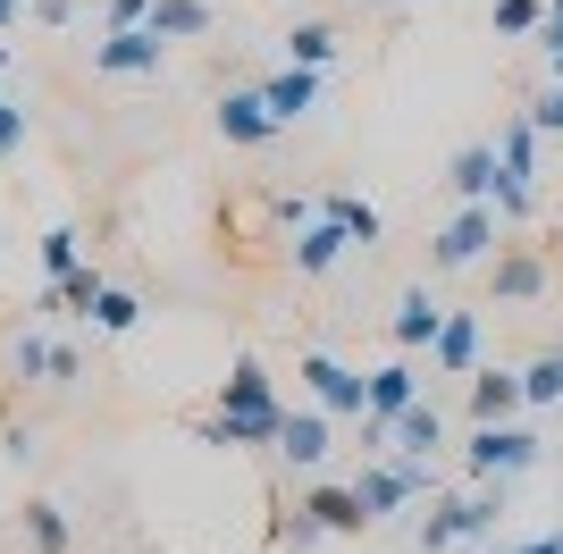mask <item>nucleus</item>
I'll list each match as a JSON object with an SVG mask.
<instances>
[{
    "instance_id": "f257e3e1",
    "label": "nucleus",
    "mask_w": 563,
    "mask_h": 554,
    "mask_svg": "<svg viewBox=\"0 0 563 554\" xmlns=\"http://www.w3.org/2000/svg\"><path fill=\"white\" fill-rule=\"evenodd\" d=\"M353 496H362V512H371V521H387V512H404V505H412V496H429V454L362 462V479H353Z\"/></svg>"
},
{
    "instance_id": "f03ea898",
    "label": "nucleus",
    "mask_w": 563,
    "mask_h": 554,
    "mask_svg": "<svg viewBox=\"0 0 563 554\" xmlns=\"http://www.w3.org/2000/svg\"><path fill=\"white\" fill-rule=\"evenodd\" d=\"M295 378L311 387V403H320L329 420H362V412H371V369H345L336 353H303Z\"/></svg>"
},
{
    "instance_id": "7ed1b4c3",
    "label": "nucleus",
    "mask_w": 563,
    "mask_h": 554,
    "mask_svg": "<svg viewBox=\"0 0 563 554\" xmlns=\"http://www.w3.org/2000/svg\"><path fill=\"white\" fill-rule=\"evenodd\" d=\"M496 512H505L496 487H479V496H446V505L421 521V554H446V546H463V538H488Z\"/></svg>"
},
{
    "instance_id": "20e7f679",
    "label": "nucleus",
    "mask_w": 563,
    "mask_h": 554,
    "mask_svg": "<svg viewBox=\"0 0 563 554\" xmlns=\"http://www.w3.org/2000/svg\"><path fill=\"white\" fill-rule=\"evenodd\" d=\"M463 462H471V479H514V470H530V462H539V437H530V429H514V420H479V429H471V445H463Z\"/></svg>"
},
{
    "instance_id": "39448f33",
    "label": "nucleus",
    "mask_w": 563,
    "mask_h": 554,
    "mask_svg": "<svg viewBox=\"0 0 563 554\" xmlns=\"http://www.w3.org/2000/svg\"><path fill=\"white\" fill-rule=\"evenodd\" d=\"M488 253H496V202H463L446 228H438V244H429L438 269H471V261H488Z\"/></svg>"
},
{
    "instance_id": "423d86ee",
    "label": "nucleus",
    "mask_w": 563,
    "mask_h": 554,
    "mask_svg": "<svg viewBox=\"0 0 563 554\" xmlns=\"http://www.w3.org/2000/svg\"><path fill=\"white\" fill-rule=\"evenodd\" d=\"M421 403V369L412 362H387V369H371V412H362V437L371 445H387V429H396L404 412Z\"/></svg>"
},
{
    "instance_id": "0eeeda50",
    "label": "nucleus",
    "mask_w": 563,
    "mask_h": 554,
    "mask_svg": "<svg viewBox=\"0 0 563 554\" xmlns=\"http://www.w3.org/2000/svg\"><path fill=\"white\" fill-rule=\"evenodd\" d=\"M168 43L152 34V25H110L93 43V76H161Z\"/></svg>"
},
{
    "instance_id": "6e6552de",
    "label": "nucleus",
    "mask_w": 563,
    "mask_h": 554,
    "mask_svg": "<svg viewBox=\"0 0 563 554\" xmlns=\"http://www.w3.org/2000/svg\"><path fill=\"white\" fill-rule=\"evenodd\" d=\"M269 135H286L278 110H269V92L244 85V92H219V143H235V152H261Z\"/></svg>"
},
{
    "instance_id": "1a4fd4ad",
    "label": "nucleus",
    "mask_w": 563,
    "mask_h": 554,
    "mask_svg": "<svg viewBox=\"0 0 563 554\" xmlns=\"http://www.w3.org/2000/svg\"><path fill=\"white\" fill-rule=\"evenodd\" d=\"M329 445H336V429H329V412L311 403V412H286V420H278V445H269V454L295 462V470H320V462H329Z\"/></svg>"
},
{
    "instance_id": "9d476101",
    "label": "nucleus",
    "mask_w": 563,
    "mask_h": 554,
    "mask_svg": "<svg viewBox=\"0 0 563 554\" xmlns=\"http://www.w3.org/2000/svg\"><path fill=\"white\" fill-rule=\"evenodd\" d=\"M219 412H286L269 369H261V353H235V369L219 378Z\"/></svg>"
},
{
    "instance_id": "9b49d317",
    "label": "nucleus",
    "mask_w": 563,
    "mask_h": 554,
    "mask_svg": "<svg viewBox=\"0 0 563 554\" xmlns=\"http://www.w3.org/2000/svg\"><path fill=\"white\" fill-rule=\"evenodd\" d=\"M429 369H446V378H471V369H479V311H446L438 345H429Z\"/></svg>"
},
{
    "instance_id": "f8f14e48",
    "label": "nucleus",
    "mask_w": 563,
    "mask_h": 554,
    "mask_svg": "<svg viewBox=\"0 0 563 554\" xmlns=\"http://www.w3.org/2000/svg\"><path fill=\"white\" fill-rule=\"evenodd\" d=\"M345 253H353V235L336 228L329 210H320L311 228H295V269H303V277H329V269H336V261H345Z\"/></svg>"
},
{
    "instance_id": "ddd939ff",
    "label": "nucleus",
    "mask_w": 563,
    "mask_h": 554,
    "mask_svg": "<svg viewBox=\"0 0 563 554\" xmlns=\"http://www.w3.org/2000/svg\"><path fill=\"white\" fill-rule=\"evenodd\" d=\"M387 328H396V345H404V353H421V345H438V328H446V302L429 295V286H412V295L396 302V320H387Z\"/></svg>"
},
{
    "instance_id": "4468645a",
    "label": "nucleus",
    "mask_w": 563,
    "mask_h": 554,
    "mask_svg": "<svg viewBox=\"0 0 563 554\" xmlns=\"http://www.w3.org/2000/svg\"><path fill=\"white\" fill-rule=\"evenodd\" d=\"M521 412V369H471V429Z\"/></svg>"
},
{
    "instance_id": "2eb2a0df",
    "label": "nucleus",
    "mask_w": 563,
    "mask_h": 554,
    "mask_svg": "<svg viewBox=\"0 0 563 554\" xmlns=\"http://www.w3.org/2000/svg\"><path fill=\"white\" fill-rule=\"evenodd\" d=\"M303 512H311L329 538H362V530H371V512H362V496H353V487H311Z\"/></svg>"
},
{
    "instance_id": "dca6fc26",
    "label": "nucleus",
    "mask_w": 563,
    "mask_h": 554,
    "mask_svg": "<svg viewBox=\"0 0 563 554\" xmlns=\"http://www.w3.org/2000/svg\"><path fill=\"white\" fill-rule=\"evenodd\" d=\"M152 34H161V43H202V34H211V0H152Z\"/></svg>"
},
{
    "instance_id": "f3484780",
    "label": "nucleus",
    "mask_w": 563,
    "mask_h": 554,
    "mask_svg": "<svg viewBox=\"0 0 563 554\" xmlns=\"http://www.w3.org/2000/svg\"><path fill=\"white\" fill-rule=\"evenodd\" d=\"M269 110H278V126H295V118H311V101H320V68H295L286 59V76H269Z\"/></svg>"
},
{
    "instance_id": "a211bd4d",
    "label": "nucleus",
    "mask_w": 563,
    "mask_h": 554,
    "mask_svg": "<svg viewBox=\"0 0 563 554\" xmlns=\"http://www.w3.org/2000/svg\"><path fill=\"white\" fill-rule=\"evenodd\" d=\"M446 185L463 193V202H496V152H488V143H463L454 168H446Z\"/></svg>"
},
{
    "instance_id": "6ab92c4d",
    "label": "nucleus",
    "mask_w": 563,
    "mask_h": 554,
    "mask_svg": "<svg viewBox=\"0 0 563 554\" xmlns=\"http://www.w3.org/2000/svg\"><path fill=\"white\" fill-rule=\"evenodd\" d=\"M539 295H547L539 253H496V302H539Z\"/></svg>"
},
{
    "instance_id": "aec40b11",
    "label": "nucleus",
    "mask_w": 563,
    "mask_h": 554,
    "mask_svg": "<svg viewBox=\"0 0 563 554\" xmlns=\"http://www.w3.org/2000/svg\"><path fill=\"white\" fill-rule=\"evenodd\" d=\"M336 43H345V34H336L329 18H295L286 25V59H295V68H329Z\"/></svg>"
},
{
    "instance_id": "412c9836",
    "label": "nucleus",
    "mask_w": 563,
    "mask_h": 554,
    "mask_svg": "<svg viewBox=\"0 0 563 554\" xmlns=\"http://www.w3.org/2000/svg\"><path fill=\"white\" fill-rule=\"evenodd\" d=\"M387 445H404V454H429V445H446V420H438V403H412V412L387 429Z\"/></svg>"
},
{
    "instance_id": "4be33fe9",
    "label": "nucleus",
    "mask_w": 563,
    "mask_h": 554,
    "mask_svg": "<svg viewBox=\"0 0 563 554\" xmlns=\"http://www.w3.org/2000/svg\"><path fill=\"white\" fill-rule=\"evenodd\" d=\"M320 210H329V219H336V228L353 235V244H378V235H387V219H378V210L362 202V193H329Z\"/></svg>"
},
{
    "instance_id": "5701e85b",
    "label": "nucleus",
    "mask_w": 563,
    "mask_h": 554,
    "mask_svg": "<svg viewBox=\"0 0 563 554\" xmlns=\"http://www.w3.org/2000/svg\"><path fill=\"white\" fill-rule=\"evenodd\" d=\"M521 403H539V412H547V403H563V345L521 369Z\"/></svg>"
},
{
    "instance_id": "b1692460",
    "label": "nucleus",
    "mask_w": 563,
    "mask_h": 554,
    "mask_svg": "<svg viewBox=\"0 0 563 554\" xmlns=\"http://www.w3.org/2000/svg\"><path fill=\"white\" fill-rule=\"evenodd\" d=\"M25 538H34V554H68V521H59V505H25Z\"/></svg>"
},
{
    "instance_id": "393cba45",
    "label": "nucleus",
    "mask_w": 563,
    "mask_h": 554,
    "mask_svg": "<svg viewBox=\"0 0 563 554\" xmlns=\"http://www.w3.org/2000/svg\"><path fill=\"white\" fill-rule=\"evenodd\" d=\"M135 320H143V302L126 295V286H101V302H93V328H101V336H126Z\"/></svg>"
},
{
    "instance_id": "a878e982",
    "label": "nucleus",
    "mask_w": 563,
    "mask_h": 554,
    "mask_svg": "<svg viewBox=\"0 0 563 554\" xmlns=\"http://www.w3.org/2000/svg\"><path fill=\"white\" fill-rule=\"evenodd\" d=\"M76 261H85V235H76V228H51V235H43V269H51V277H68Z\"/></svg>"
},
{
    "instance_id": "bb28decb",
    "label": "nucleus",
    "mask_w": 563,
    "mask_h": 554,
    "mask_svg": "<svg viewBox=\"0 0 563 554\" xmlns=\"http://www.w3.org/2000/svg\"><path fill=\"white\" fill-rule=\"evenodd\" d=\"M9 369H18V378H51V336H34V328H25L18 345H9Z\"/></svg>"
},
{
    "instance_id": "cd10ccee",
    "label": "nucleus",
    "mask_w": 563,
    "mask_h": 554,
    "mask_svg": "<svg viewBox=\"0 0 563 554\" xmlns=\"http://www.w3.org/2000/svg\"><path fill=\"white\" fill-rule=\"evenodd\" d=\"M539 0H496V34H539Z\"/></svg>"
},
{
    "instance_id": "c85d7f7f",
    "label": "nucleus",
    "mask_w": 563,
    "mask_h": 554,
    "mask_svg": "<svg viewBox=\"0 0 563 554\" xmlns=\"http://www.w3.org/2000/svg\"><path fill=\"white\" fill-rule=\"evenodd\" d=\"M530 126H539V135H563V76L539 92V101H530Z\"/></svg>"
},
{
    "instance_id": "c756f323",
    "label": "nucleus",
    "mask_w": 563,
    "mask_h": 554,
    "mask_svg": "<svg viewBox=\"0 0 563 554\" xmlns=\"http://www.w3.org/2000/svg\"><path fill=\"white\" fill-rule=\"evenodd\" d=\"M9 152H25V110L0 92V160H9Z\"/></svg>"
},
{
    "instance_id": "7c9ffc66",
    "label": "nucleus",
    "mask_w": 563,
    "mask_h": 554,
    "mask_svg": "<svg viewBox=\"0 0 563 554\" xmlns=\"http://www.w3.org/2000/svg\"><path fill=\"white\" fill-rule=\"evenodd\" d=\"M101 18H110V25H143V18H152V0H101Z\"/></svg>"
},
{
    "instance_id": "2f4dec72",
    "label": "nucleus",
    "mask_w": 563,
    "mask_h": 554,
    "mask_svg": "<svg viewBox=\"0 0 563 554\" xmlns=\"http://www.w3.org/2000/svg\"><path fill=\"white\" fill-rule=\"evenodd\" d=\"M34 18H43V25H68V18H76V0H34Z\"/></svg>"
},
{
    "instance_id": "473e14b6",
    "label": "nucleus",
    "mask_w": 563,
    "mask_h": 554,
    "mask_svg": "<svg viewBox=\"0 0 563 554\" xmlns=\"http://www.w3.org/2000/svg\"><path fill=\"white\" fill-rule=\"evenodd\" d=\"M521 554H563V538H530V546H521Z\"/></svg>"
},
{
    "instance_id": "72a5a7b5",
    "label": "nucleus",
    "mask_w": 563,
    "mask_h": 554,
    "mask_svg": "<svg viewBox=\"0 0 563 554\" xmlns=\"http://www.w3.org/2000/svg\"><path fill=\"white\" fill-rule=\"evenodd\" d=\"M18 9H25V0H0V25H18Z\"/></svg>"
},
{
    "instance_id": "f704fd0d",
    "label": "nucleus",
    "mask_w": 563,
    "mask_h": 554,
    "mask_svg": "<svg viewBox=\"0 0 563 554\" xmlns=\"http://www.w3.org/2000/svg\"><path fill=\"white\" fill-rule=\"evenodd\" d=\"M0 76H9V43H0Z\"/></svg>"
},
{
    "instance_id": "c9c22d12",
    "label": "nucleus",
    "mask_w": 563,
    "mask_h": 554,
    "mask_svg": "<svg viewBox=\"0 0 563 554\" xmlns=\"http://www.w3.org/2000/svg\"><path fill=\"white\" fill-rule=\"evenodd\" d=\"M404 9H421V0H404Z\"/></svg>"
},
{
    "instance_id": "e433bc0d",
    "label": "nucleus",
    "mask_w": 563,
    "mask_h": 554,
    "mask_svg": "<svg viewBox=\"0 0 563 554\" xmlns=\"http://www.w3.org/2000/svg\"><path fill=\"white\" fill-rule=\"evenodd\" d=\"M555 9H563V0H555Z\"/></svg>"
}]
</instances>
